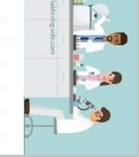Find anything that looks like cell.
<instances>
[{
    "label": "cell",
    "mask_w": 139,
    "mask_h": 157,
    "mask_svg": "<svg viewBox=\"0 0 139 157\" xmlns=\"http://www.w3.org/2000/svg\"><path fill=\"white\" fill-rule=\"evenodd\" d=\"M111 117V113L106 108L103 107L100 110L96 111L92 113L91 119L94 121L98 122H105L108 121Z\"/></svg>",
    "instance_id": "cell-2"
},
{
    "label": "cell",
    "mask_w": 139,
    "mask_h": 157,
    "mask_svg": "<svg viewBox=\"0 0 139 157\" xmlns=\"http://www.w3.org/2000/svg\"><path fill=\"white\" fill-rule=\"evenodd\" d=\"M107 41L115 45H124L128 42V36L124 32H117L107 36Z\"/></svg>",
    "instance_id": "cell-1"
},
{
    "label": "cell",
    "mask_w": 139,
    "mask_h": 157,
    "mask_svg": "<svg viewBox=\"0 0 139 157\" xmlns=\"http://www.w3.org/2000/svg\"><path fill=\"white\" fill-rule=\"evenodd\" d=\"M121 80H122V75L118 72H112L106 76L105 78L106 82L111 84L120 83Z\"/></svg>",
    "instance_id": "cell-3"
}]
</instances>
